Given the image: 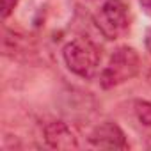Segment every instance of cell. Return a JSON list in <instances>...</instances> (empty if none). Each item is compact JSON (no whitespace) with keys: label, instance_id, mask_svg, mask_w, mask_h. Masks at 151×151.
I'll return each mask as SVG.
<instances>
[{"label":"cell","instance_id":"6da1fadb","mask_svg":"<svg viewBox=\"0 0 151 151\" xmlns=\"http://www.w3.org/2000/svg\"><path fill=\"white\" fill-rule=\"evenodd\" d=\"M62 57L69 71L82 78H93L101 62L100 48L87 37H75L66 43Z\"/></svg>","mask_w":151,"mask_h":151},{"label":"cell","instance_id":"7a4b0ae2","mask_svg":"<svg viewBox=\"0 0 151 151\" xmlns=\"http://www.w3.org/2000/svg\"><path fill=\"white\" fill-rule=\"evenodd\" d=\"M140 71V57L132 46H119L109 59V64L101 71L100 86L103 89H112L121 86L133 77H137Z\"/></svg>","mask_w":151,"mask_h":151},{"label":"cell","instance_id":"3957f363","mask_svg":"<svg viewBox=\"0 0 151 151\" xmlns=\"http://www.w3.org/2000/svg\"><path fill=\"white\" fill-rule=\"evenodd\" d=\"M94 23L103 37L114 41L123 36L130 25V6L126 0H107L94 14Z\"/></svg>","mask_w":151,"mask_h":151},{"label":"cell","instance_id":"277c9868","mask_svg":"<svg viewBox=\"0 0 151 151\" xmlns=\"http://www.w3.org/2000/svg\"><path fill=\"white\" fill-rule=\"evenodd\" d=\"M89 142H91V146L101 147V149H128L124 132L112 121H105V123L98 124L93 130Z\"/></svg>","mask_w":151,"mask_h":151},{"label":"cell","instance_id":"5b68a950","mask_svg":"<svg viewBox=\"0 0 151 151\" xmlns=\"http://www.w3.org/2000/svg\"><path fill=\"white\" fill-rule=\"evenodd\" d=\"M45 140L53 149H77L78 147V137L75 132L66 124L64 121H52L43 130Z\"/></svg>","mask_w":151,"mask_h":151},{"label":"cell","instance_id":"8992f818","mask_svg":"<svg viewBox=\"0 0 151 151\" xmlns=\"http://www.w3.org/2000/svg\"><path fill=\"white\" fill-rule=\"evenodd\" d=\"M133 110H135L137 119L144 126H151V101H147V100H137L133 103Z\"/></svg>","mask_w":151,"mask_h":151},{"label":"cell","instance_id":"52a82bcc","mask_svg":"<svg viewBox=\"0 0 151 151\" xmlns=\"http://www.w3.org/2000/svg\"><path fill=\"white\" fill-rule=\"evenodd\" d=\"M16 4H18V0H2V16L4 18H9L11 13L14 11Z\"/></svg>","mask_w":151,"mask_h":151},{"label":"cell","instance_id":"ba28073f","mask_svg":"<svg viewBox=\"0 0 151 151\" xmlns=\"http://www.w3.org/2000/svg\"><path fill=\"white\" fill-rule=\"evenodd\" d=\"M144 46H146V50L151 53V29H147V32H146V37H144Z\"/></svg>","mask_w":151,"mask_h":151},{"label":"cell","instance_id":"9c48e42d","mask_svg":"<svg viewBox=\"0 0 151 151\" xmlns=\"http://www.w3.org/2000/svg\"><path fill=\"white\" fill-rule=\"evenodd\" d=\"M139 2H140L146 9H149V11H151V0H139Z\"/></svg>","mask_w":151,"mask_h":151}]
</instances>
